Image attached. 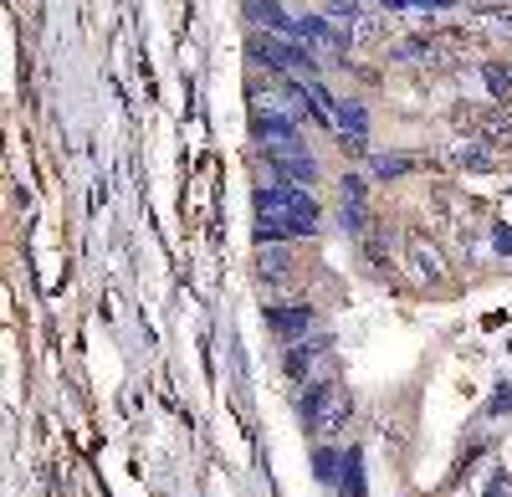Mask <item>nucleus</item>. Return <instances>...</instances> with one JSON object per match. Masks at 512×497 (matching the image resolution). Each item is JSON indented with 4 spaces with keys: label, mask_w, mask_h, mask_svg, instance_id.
Wrapping results in <instances>:
<instances>
[{
    "label": "nucleus",
    "mask_w": 512,
    "mask_h": 497,
    "mask_svg": "<svg viewBox=\"0 0 512 497\" xmlns=\"http://www.w3.org/2000/svg\"><path fill=\"white\" fill-rule=\"evenodd\" d=\"M267 328H272L277 339L297 344L313 328V308H267Z\"/></svg>",
    "instance_id": "0eeeda50"
},
{
    "label": "nucleus",
    "mask_w": 512,
    "mask_h": 497,
    "mask_svg": "<svg viewBox=\"0 0 512 497\" xmlns=\"http://www.w3.org/2000/svg\"><path fill=\"white\" fill-rule=\"evenodd\" d=\"M267 159H272V170L282 175V185H313V180H318V159L308 154V144L277 149V154H267Z\"/></svg>",
    "instance_id": "20e7f679"
},
{
    "label": "nucleus",
    "mask_w": 512,
    "mask_h": 497,
    "mask_svg": "<svg viewBox=\"0 0 512 497\" xmlns=\"http://www.w3.org/2000/svg\"><path fill=\"white\" fill-rule=\"evenodd\" d=\"M256 267H262V277L282 282L287 277V252H277V246H272V252H262V262H256Z\"/></svg>",
    "instance_id": "4468645a"
},
{
    "label": "nucleus",
    "mask_w": 512,
    "mask_h": 497,
    "mask_svg": "<svg viewBox=\"0 0 512 497\" xmlns=\"http://www.w3.org/2000/svg\"><path fill=\"white\" fill-rule=\"evenodd\" d=\"M349 395L338 390L333 380H313L308 385V395L297 400V416H303V426L313 431V436H338L344 431V421H349Z\"/></svg>",
    "instance_id": "f03ea898"
},
{
    "label": "nucleus",
    "mask_w": 512,
    "mask_h": 497,
    "mask_svg": "<svg viewBox=\"0 0 512 497\" xmlns=\"http://www.w3.org/2000/svg\"><path fill=\"white\" fill-rule=\"evenodd\" d=\"M390 11H405V6H420V11H436V6H456V0H379Z\"/></svg>",
    "instance_id": "2eb2a0df"
},
{
    "label": "nucleus",
    "mask_w": 512,
    "mask_h": 497,
    "mask_svg": "<svg viewBox=\"0 0 512 497\" xmlns=\"http://www.w3.org/2000/svg\"><path fill=\"white\" fill-rule=\"evenodd\" d=\"M338 497H364V462H359V451H349V457H344V472H338Z\"/></svg>",
    "instance_id": "1a4fd4ad"
},
{
    "label": "nucleus",
    "mask_w": 512,
    "mask_h": 497,
    "mask_svg": "<svg viewBox=\"0 0 512 497\" xmlns=\"http://www.w3.org/2000/svg\"><path fill=\"white\" fill-rule=\"evenodd\" d=\"M328 334H313V339H303V344H287V380H308L313 375V364H318V354H328Z\"/></svg>",
    "instance_id": "423d86ee"
},
{
    "label": "nucleus",
    "mask_w": 512,
    "mask_h": 497,
    "mask_svg": "<svg viewBox=\"0 0 512 497\" xmlns=\"http://www.w3.org/2000/svg\"><path fill=\"white\" fill-rule=\"evenodd\" d=\"M487 497H512V477H507V472H497V477L487 482Z\"/></svg>",
    "instance_id": "f3484780"
},
{
    "label": "nucleus",
    "mask_w": 512,
    "mask_h": 497,
    "mask_svg": "<svg viewBox=\"0 0 512 497\" xmlns=\"http://www.w3.org/2000/svg\"><path fill=\"white\" fill-rule=\"evenodd\" d=\"M246 11H251L256 21H267L272 36H303V16H287L277 0H246Z\"/></svg>",
    "instance_id": "6e6552de"
},
{
    "label": "nucleus",
    "mask_w": 512,
    "mask_h": 497,
    "mask_svg": "<svg viewBox=\"0 0 512 497\" xmlns=\"http://www.w3.org/2000/svg\"><path fill=\"white\" fill-rule=\"evenodd\" d=\"M344 457H349V451H333V446H318V451H313V472H318L323 482H338V472H344Z\"/></svg>",
    "instance_id": "9d476101"
},
{
    "label": "nucleus",
    "mask_w": 512,
    "mask_h": 497,
    "mask_svg": "<svg viewBox=\"0 0 512 497\" xmlns=\"http://www.w3.org/2000/svg\"><path fill=\"white\" fill-rule=\"evenodd\" d=\"M451 159L461 164V170H482V164H487V149H456Z\"/></svg>",
    "instance_id": "dca6fc26"
},
{
    "label": "nucleus",
    "mask_w": 512,
    "mask_h": 497,
    "mask_svg": "<svg viewBox=\"0 0 512 497\" xmlns=\"http://www.w3.org/2000/svg\"><path fill=\"white\" fill-rule=\"evenodd\" d=\"M344 226H349L354 236L369 226V216H364V195H344Z\"/></svg>",
    "instance_id": "ddd939ff"
},
{
    "label": "nucleus",
    "mask_w": 512,
    "mask_h": 497,
    "mask_svg": "<svg viewBox=\"0 0 512 497\" xmlns=\"http://www.w3.org/2000/svg\"><path fill=\"white\" fill-rule=\"evenodd\" d=\"M482 77L492 82V93H497V98H512V67H507V62H487Z\"/></svg>",
    "instance_id": "f8f14e48"
},
{
    "label": "nucleus",
    "mask_w": 512,
    "mask_h": 497,
    "mask_svg": "<svg viewBox=\"0 0 512 497\" xmlns=\"http://www.w3.org/2000/svg\"><path fill=\"white\" fill-rule=\"evenodd\" d=\"M507 405H512V390H497V400H492V410H487V416H502Z\"/></svg>",
    "instance_id": "a211bd4d"
},
{
    "label": "nucleus",
    "mask_w": 512,
    "mask_h": 497,
    "mask_svg": "<svg viewBox=\"0 0 512 497\" xmlns=\"http://www.w3.org/2000/svg\"><path fill=\"white\" fill-rule=\"evenodd\" d=\"M323 226L318 200L303 185H256V241H292Z\"/></svg>",
    "instance_id": "f257e3e1"
},
{
    "label": "nucleus",
    "mask_w": 512,
    "mask_h": 497,
    "mask_svg": "<svg viewBox=\"0 0 512 497\" xmlns=\"http://www.w3.org/2000/svg\"><path fill=\"white\" fill-rule=\"evenodd\" d=\"M338 139H344V149H364L369 144V113H364V103L359 98H344L338 103V129H333Z\"/></svg>",
    "instance_id": "39448f33"
},
{
    "label": "nucleus",
    "mask_w": 512,
    "mask_h": 497,
    "mask_svg": "<svg viewBox=\"0 0 512 497\" xmlns=\"http://www.w3.org/2000/svg\"><path fill=\"white\" fill-rule=\"evenodd\" d=\"M251 57L277 67V72L303 77V82H318V57L308 47H297V41H287V36H272V31L267 36H251Z\"/></svg>",
    "instance_id": "7ed1b4c3"
},
{
    "label": "nucleus",
    "mask_w": 512,
    "mask_h": 497,
    "mask_svg": "<svg viewBox=\"0 0 512 497\" xmlns=\"http://www.w3.org/2000/svg\"><path fill=\"white\" fill-rule=\"evenodd\" d=\"M400 175H410V159L405 154H379L374 159V180H400Z\"/></svg>",
    "instance_id": "9b49d317"
}]
</instances>
